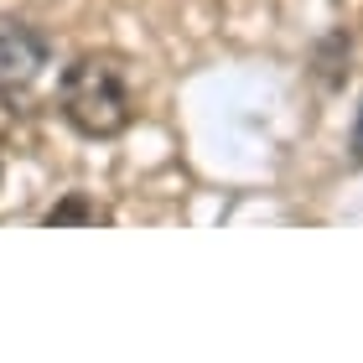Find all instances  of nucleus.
Here are the masks:
<instances>
[{
    "label": "nucleus",
    "mask_w": 363,
    "mask_h": 363,
    "mask_svg": "<svg viewBox=\"0 0 363 363\" xmlns=\"http://www.w3.org/2000/svg\"><path fill=\"white\" fill-rule=\"evenodd\" d=\"M57 109L78 135L89 140H114L135 125V84H130L125 57L114 52H84L62 73Z\"/></svg>",
    "instance_id": "f257e3e1"
},
{
    "label": "nucleus",
    "mask_w": 363,
    "mask_h": 363,
    "mask_svg": "<svg viewBox=\"0 0 363 363\" xmlns=\"http://www.w3.org/2000/svg\"><path fill=\"white\" fill-rule=\"evenodd\" d=\"M47 37L37 26H26V21H6L0 26V73L16 78V84H26V78H37L47 68Z\"/></svg>",
    "instance_id": "f03ea898"
},
{
    "label": "nucleus",
    "mask_w": 363,
    "mask_h": 363,
    "mask_svg": "<svg viewBox=\"0 0 363 363\" xmlns=\"http://www.w3.org/2000/svg\"><path fill=\"white\" fill-rule=\"evenodd\" d=\"M26 130H31V104H26V94L11 89V84H0V145L26 140Z\"/></svg>",
    "instance_id": "7ed1b4c3"
},
{
    "label": "nucleus",
    "mask_w": 363,
    "mask_h": 363,
    "mask_svg": "<svg viewBox=\"0 0 363 363\" xmlns=\"http://www.w3.org/2000/svg\"><path fill=\"white\" fill-rule=\"evenodd\" d=\"M47 223H52V228H62V223H109V213L99 203H89L84 192H68L62 203L47 208Z\"/></svg>",
    "instance_id": "20e7f679"
},
{
    "label": "nucleus",
    "mask_w": 363,
    "mask_h": 363,
    "mask_svg": "<svg viewBox=\"0 0 363 363\" xmlns=\"http://www.w3.org/2000/svg\"><path fill=\"white\" fill-rule=\"evenodd\" d=\"M353 156H358V167H363V109H358V125H353Z\"/></svg>",
    "instance_id": "39448f33"
}]
</instances>
